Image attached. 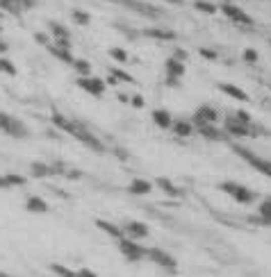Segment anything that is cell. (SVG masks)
Instances as JSON below:
<instances>
[{"mask_svg":"<svg viewBox=\"0 0 271 277\" xmlns=\"http://www.w3.org/2000/svg\"><path fill=\"white\" fill-rule=\"evenodd\" d=\"M0 130L5 132V134L14 136V139H28L30 136L28 125H25L23 121H19V118L5 114V112H0Z\"/></svg>","mask_w":271,"mask_h":277,"instance_id":"cell-3","label":"cell"},{"mask_svg":"<svg viewBox=\"0 0 271 277\" xmlns=\"http://www.w3.org/2000/svg\"><path fill=\"white\" fill-rule=\"evenodd\" d=\"M89 21H92V16H89L84 9H75L73 12V23L75 25H89Z\"/></svg>","mask_w":271,"mask_h":277,"instance_id":"cell-31","label":"cell"},{"mask_svg":"<svg viewBox=\"0 0 271 277\" xmlns=\"http://www.w3.org/2000/svg\"><path fill=\"white\" fill-rule=\"evenodd\" d=\"M235 121H237V123H242V125H248V127H251V114H248V112H244V109H237V112H235Z\"/></svg>","mask_w":271,"mask_h":277,"instance_id":"cell-32","label":"cell"},{"mask_svg":"<svg viewBox=\"0 0 271 277\" xmlns=\"http://www.w3.org/2000/svg\"><path fill=\"white\" fill-rule=\"evenodd\" d=\"M166 3H173V5H180V3H183V0H166Z\"/></svg>","mask_w":271,"mask_h":277,"instance_id":"cell-44","label":"cell"},{"mask_svg":"<svg viewBox=\"0 0 271 277\" xmlns=\"http://www.w3.org/2000/svg\"><path fill=\"white\" fill-rule=\"evenodd\" d=\"M164 71H166V84L178 86V80L185 75V64L178 62V59H173V57H169L164 64Z\"/></svg>","mask_w":271,"mask_h":277,"instance_id":"cell-10","label":"cell"},{"mask_svg":"<svg viewBox=\"0 0 271 277\" xmlns=\"http://www.w3.org/2000/svg\"><path fill=\"white\" fill-rule=\"evenodd\" d=\"M0 32H3V27H0Z\"/></svg>","mask_w":271,"mask_h":277,"instance_id":"cell-46","label":"cell"},{"mask_svg":"<svg viewBox=\"0 0 271 277\" xmlns=\"http://www.w3.org/2000/svg\"><path fill=\"white\" fill-rule=\"evenodd\" d=\"M73 71L78 73L80 77H87V75H92V64L87 62V59H73Z\"/></svg>","mask_w":271,"mask_h":277,"instance_id":"cell-26","label":"cell"},{"mask_svg":"<svg viewBox=\"0 0 271 277\" xmlns=\"http://www.w3.org/2000/svg\"><path fill=\"white\" fill-rule=\"evenodd\" d=\"M48 52H51L53 57H57L60 62H64V64H73V54H71L69 48H60V45L51 43L48 45Z\"/></svg>","mask_w":271,"mask_h":277,"instance_id":"cell-23","label":"cell"},{"mask_svg":"<svg viewBox=\"0 0 271 277\" xmlns=\"http://www.w3.org/2000/svg\"><path fill=\"white\" fill-rule=\"evenodd\" d=\"M155 184L160 186V189L164 191V193L169 195V198H180V195H183V191H180L178 186H175L171 180H166V177H157V182H155Z\"/></svg>","mask_w":271,"mask_h":277,"instance_id":"cell-22","label":"cell"},{"mask_svg":"<svg viewBox=\"0 0 271 277\" xmlns=\"http://www.w3.org/2000/svg\"><path fill=\"white\" fill-rule=\"evenodd\" d=\"M219 91L225 95H230L233 100H239V102H248V93L244 89H239V86L235 84H228V82H223V84H219Z\"/></svg>","mask_w":271,"mask_h":277,"instance_id":"cell-16","label":"cell"},{"mask_svg":"<svg viewBox=\"0 0 271 277\" xmlns=\"http://www.w3.org/2000/svg\"><path fill=\"white\" fill-rule=\"evenodd\" d=\"M151 191H153V184L148 180H142V177H134L128 184V193L132 195H148Z\"/></svg>","mask_w":271,"mask_h":277,"instance_id":"cell-17","label":"cell"},{"mask_svg":"<svg viewBox=\"0 0 271 277\" xmlns=\"http://www.w3.org/2000/svg\"><path fill=\"white\" fill-rule=\"evenodd\" d=\"M32 175L34 177H51V175H55L53 173V166H46V163H32Z\"/></svg>","mask_w":271,"mask_h":277,"instance_id":"cell-28","label":"cell"},{"mask_svg":"<svg viewBox=\"0 0 271 277\" xmlns=\"http://www.w3.org/2000/svg\"><path fill=\"white\" fill-rule=\"evenodd\" d=\"M25 209H28L30 213H46L48 202L43 198H39V195H30V198L25 200Z\"/></svg>","mask_w":271,"mask_h":277,"instance_id":"cell-19","label":"cell"},{"mask_svg":"<svg viewBox=\"0 0 271 277\" xmlns=\"http://www.w3.org/2000/svg\"><path fill=\"white\" fill-rule=\"evenodd\" d=\"M146 259H151L153 263H157L160 268H164V270H169V272L178 270V261H175V257L173 254H169L166 250H162V248H146Z\"/></svg>","mask_w":271,"mask_h":277,"instance_id":"cell-4","label":"cell"},{"mask_svg":"<svg viewBox=\"0 0 271 277\" xmlns=\"http://www.w3.org/2000/svg\"><path fill=\"white\" fill-rule=\"evenodd\" d=\"M0 277H10V275H7V272H3V270H0Z\"/></svg>","mask_w":271,"mask_h":277,"instance_id":"cell-45","label":"cell"},{"mask_svg":"<svg viewBox=\"0 0 271 277\" xmlns=\"http://www.w3.org/2000/svg\"><path fill=\"white\" fill-rule=\"evenodd\" d=\"M194 9L196 12H203V14H216L219 12V7H216L214 3H210V0H194Z\"/></svg>","mask_w":271,"mask_h":277,"instance_id":"cell-27","label":"cell"},{"mask_svg":"<svg viewBox=\"0 0 271 277\" xmlns=\"http://www.w3.org/2000/svg\"><path fill=\"white\" fill-rule=\"evenodd\" d=\"M7 182H10V186H25V177L23 175H16V173H7Z\"/></svg>","mask_w":271,"mask_h":277,"instance_id":"cell-35","label":"cell"},{"mask_svg":"<svg viewBox=\"0 0 271 277\" xmlns=\"http://www.w3.org/2000/svg\"><path fill=\"white\" fill-rule=\"evenodd\" d=\"M216 121H219V112H216L214 107H210V104H203V107H198L196 112H194V118H192V125H205V123H210V125H216Z\"/></svg>","mask_w":271,"mask_h":277,"instance_id":"cell-9","label":"cell"},{"mask_svg":"<svg viewBox=\"0 0 271 277\" xmlns=\"http://www.w3.org/2000/svg\"><path fill=\"white\" fill-rule=\"evenodd\" d=\"M96 225L101 227V230L105 232L107 236H112V239H123V230H121L119 225H114V223H110V220H103V218H98V220H96Z\"/></svg>","mask_w":271,"mask_h":277,"instance_id":"cell-21","label":"cell"},{"mask_svg":"<svg viewBox=\"0 0 271 277\" xmlns=\"http://www.w3.org/2000/svg\"><path fill=\"white\" fill-rule=\"evenodd\" d=\"M251 220L260 223V225H271V198L262 200L260 207H257V216H253Z\"/></svg>","mask_w":271,"mask_h":277,"instance_id":"cell-15","label":"cell"},{"mask_svg":"<svg viewBox=\"0 0 271 277\" xmlns=\"http://www.w3.org/2000/svg\"><path fill=\"white\" fill-rule=\"evenodd\" d=\"M173 132L180 136V139H185V136H189L194 132V125H192V121H173Z\"/></svg>","mask_w":271,"mask_h":277,"instance_id":"cell-24","label":"cell"},{"mask_svg":"<svg viewBox=\"0 0 271 277\" xmlns=\"http://www.w3.org/2000/svg\"><path fill=\"white\" fill-rule=\"evenodd\" d=\"M5 50H7V43H5V41H3V36H0V54L5 52Z\"/></svg>","mask_w":271,"mask_h":277,"instance_id":"cell-43","label":"cell"},{"mask_svg":"<svg viewBox=\"0 0 271 277\" xmlns=\"http://www.w3.org/2000/svg\"><path fill=\"white\" fill-rule=\"evenodd\" d=\"M0 73H7V75H16V66L10 62V59L0 57Z\"/></svg>","mask_w":271,"mask_h":277,"instance_id":"cell-34","label":"cell"},{"mask_svg":"<svg viewBox=\"0 0 271 277\" xmlns=\"http://www.w3.org/2000/svg\"><path fill=\"white\" fill-rule=\"evenodd\" d=\"M110 75H112V77H116V80H121V82H130V84H134V77H132V75H130V73L121 71V68H119V66L110 68Z\"/></svg>","mask_w":271,"mask_h":277,"instance_id":"cell-30","label":"cell"},{"mask_svg":"<svg viewBox=\"0 0 271 277\" xmlns=\"http://www.w3.org/2000/svg\"><path fill=\"white\" fill-rule=\"evenodd\" d=\"M144 34L151 36V39H157V41H173L175 39V32L166 30V27H148Z\"/></svg>","mask_w":271,"mask_h":277,"instance_id":"cell-20","label":"cell"},{"mask_svg":"<svg viewBox=\"0 0 271 277\" xmlns=\"http://www.w3.org/2000/svg\"><path fill=\"white\" fill-rule=\"evenodd\" d=\"M235 152H237L239 157H242L246 163H251L253 168H257V171H260L262 175L271 177V161H266V159H260V157H255V154H253L251 150H246V148H239V145H235Z\"/></svg>","mask_w":271,"mask_h":277,"instance_id":"cell-6","label":"cell"},{"mask_svg":"<svg viewBox=\"0 0 271 277\" xmlns=\"http://www.w3.org/2000/svg\"><path fill=\"white\" fill-rule=\"evenodd\" d=\"M121 5H125L128 9L137 12L139 16H146V18H157L160 16V9L153 7V5H148V3H139V0H121Z\"/></svg>","mask_w":271,"mask_h":277,"instance_id":"cell-12","label":"cell"},{"mask_svg":"<svg viewBox=\"0 0 271 277\" xmlns=\"http://www.w3.org/2000/svg\"><path fill=\"white\" fill-rule=\"evenodd\" d=\"M130 104H132L134 109H142L144 107V98L142 95H132V98H130Z\"/></svg>","mask_w":271,"mask_h":277,"instance_id":"cell-39","label":"cell"},{"mask_svg":"<svg viewBox=\"0 0 271 277\" xmlns=\"http://www.w3.org/2000/svg\"><path fill=\"white\" fill-rule=\"evenodd\" d=\"M110 57L116 59V62H121V64L128 62V52H125L123 48H110Z\"/></svg>","mask_w":271,"mask_h":277,"instance_id":"cell-33","label":"cell"},{"mask_svg":"<svg viewBox=\"0 0 271 277\" xmlns=\"http://www.w3.org/2000/svg\"><path fill=\"white\" fill-rule=\"evenodd\" d=\"M153 123H155L160 130H169V127L173 125V116H171V112H166V109H155V112H153Z\"/></svg>","mask_w":271,"mask_h":277,"instance_id":"cell-18","label":"cell"},{"mask_svg":"<svg viewBox=\"0 0 271 277\" xmlns=\"http://www.w3.org/2000/svg\"><path fill=\"white\" fill-rule=\"evenodd\" d=\"M0 189H12L10 182H7V175H0Z\"/></svg>","mask_w":271,"mask_h":277,"instance_id":"cell-42","label":"cell"},{"mask_svg":"<svg viewBox=\"0 0 271 277\" xmlns=\"http://www.w3.org/2000/svg\"><path fill=\"white\" fill-rule=\"evenodd\" d=\"M34 41H37V43H41V45H51V39H48V34L46 32H37V34H34Z\"/></svg>","mask_w":271,"mask_h":277,"instance_id":"cell-36","label":"cell"},{"mask_svg":"<svg viewBox=\"0 0 271 277\" xmlns=\"http://www.w3.org/2000/svg\"><path fill=\"white\" fill-rule=\"evenodd\" d=\"M53 125L60 127V130H64V132H69V134L75 136L80 143H84L87 148L96 150V152H103V150H105V145L101 143V139H96V136L89 132V127L84 125V123H80V121H69V118H64L62 114L55 112V114H53Z\"/></svg>","mask_w":271,"mask_h":277,"instance_id":"cell-1","label":"cell"},{"mask_svg":"<svg viewBox=\"0 0 271 277\" xmlns=\"http://www.w3.org/2000/svg\"><path fill=\"white\" fill-rule=\"evenodd\" d=\"M244 59H246L248 64H253V62H257V52L253 48H248V50H244Z\"/></svg>","mask_w":271,"mask_h":277,"instance_id":"cell-37","label":"cell"},{"mask_svg":"<svg viewBox=\"0 0 271 277\" xmlns=\"http://www.w3.org/2000/svg\"><path fill=\"white\" fill-rule=\"evenodd\" d=\"M78 275H80V277H98L96 272H94V270H89L87 266H82V268H80V270H78Z\"/></svg>","mask_w":271,"mask_h":277,"instance_id":"cell-41","label":"cell"},{"mask_svg":"<svg viewBox=\"0 0 271 277\" xmlns=\"http://www.w3.org/2000/svg\"><path fill=\"white\" fill-rule=\"evenodd\" d=\"M119 250L128 261H142V259H146V248H142L137 241L125 239V236L119 239Z\"/></svg>","mask_w":271,"mask_h":277,"instance_id":"cell-5","label":"cell"},{"mask_svg":"<svg viewBox=\"0 0 271 277\" xmlns=\"http://www.w3.org/2000/svg\"><path fill=\"white\" fill-rule=\"evenodd\" d=\"M75 84H78L82 91H87L89 95H96V98H101V95L105 93V89H107L105 80H101V77H94V75L78 77V82H75Z\"/></svg>","mask_w":271,"mask_h":277,"instance_id":"cell-7","label":"cell"},{"mask_svg":"<svg viewBox=\"0 0 271 277\" xmlns=\"http://www.w3.org/2000/svg\"><path fill=\"white\" fill-rule=\"evenodd\" d=\"M51 270L55 272V275H60V277H80L78 270H71V268L62 266V263H51Z\"/></svg>","mask_w":271,"mask_h":277,"instance_id":"cell-29","label":"cell"},{"mask_svg":"<svg viewBox=\"0 0 271 277\" xmlns=\"http://www.w3.org/2000/svg\"><path fill=\"white\" fill-rule=\"evenodd\" d=\"M223 130H225V134L235 136V139L251 134V127H248V125H242V123H237L235 118H225V121H223Z\"/></svg>","mask_w":271,"mask_h":277,"instance_id":"cell-13","label":"cell"},{"mask_svg":"<svg viewBox=\"0 0 271 277\" xmlns=\"http://www.w3.org/2000/svg\"><path fill=\"white\" fill-rule=\"evenodd\" d=\"M48 27H51V34H53V39H71V32L66 30L62 23H55V21H51L48 23Z\"/></svg>","mask_w":271,"mask_h":277,"instance_id":"cell-25","label":"cell"},{"mask_svg":"<svg viewBox=\"0 0 271 277\" xmlns=\"http://www.w3.org/2000/svg\"><path fill=\"white\" fill-rule=\"evenodd\" d=\"M201 57H205V59H216L219 54H216L214 50H210V48H201Z\"/></svg>","mask_w":271,"mask_h":277,"instance_id":"cell-40","label":"cell"},{"mask_svg":"<svg viewBox=\"0 0 271 277\" xmlns=\"http://www.w3.org/2000/svg\"><path fill=\"white\" fill-rule=\"evenodd\" d=\"M221 12H223V16H228L233 23H237V25H244V27H251L253 25V18L248 16L242 7H237V5L223 3V5H221Z\"/></svg>","mask_w":271,"mask_h":277,"instance_id":"cell-8","label":"cell"},{"mask_svg":"<svg viewBox=\"0 0 271 277\" xmlns=\"http://www.w3.org/2000/svg\"><path fill=\"white\" fill-rule=\"evenodd\" d=\"M187 57H189V54H187V50H183V48H178V50H175V54H173V59H178V62H187Z\"/></svg>","mask_w":271,"mask_h":277,"instance_id":"cell-38","label":"cell"},{"mask_svg":"<svg viewBox=\"0 0 271 277\" xmlns=\"http://www.w3.org/2000/svg\"><path fill=\"white\" fill-rule=\"evenodd\" d=\"M121 230H123V236H125V239H132V241L146 239L148 232H151L146 223H142V220H128L123 227H121Z\"/></svg>","mask_w":271,"mask_h":277,"instance_id":"cell-11","label":"cell"},{"mask_svg":"<svg viewBox=\"0 0 271 277\" xmlns=\"http://www.w3.org/2000/svg\"><path fill=\"white\" fill-rule=\"evenodd\" d=\"M196 132L207 141H223L225 139V132H221L219 127L210 125V123H205V125H196Z\"/></svg>","mask_w":271,"mask_h":277,"instance_id":"cell-14","label":"cell"},{"mask_svg":"<svg viewBox=\"0 0 271 277\" xmlns=\"http://www.w3.org/2000/svg\"><path fill=\"white\" fill-rule=\"evenodd\" d=\"M219 189L223 191V193H228L230 198H233L235 202H239V204H251V202H255V198H257V195L253 193L248 186L239 184V182L225 180V182H221V184H219Z\"/></svg>","mask_w":271,"mask_h":277,"instance_id":"cell-2","label":"cell"}]
</instances>
